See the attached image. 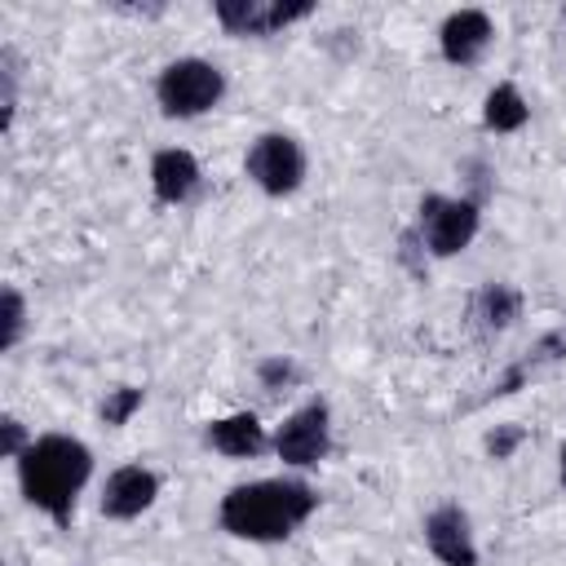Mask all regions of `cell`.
<instances>
[{
  "mask_svg": "<svg viewBox=\"0 0 566 566\" xmlns=\"http://www.w3.org/2000/svg\"><path fill=\"white\" fill-rule=\"evenodd\" d=\"M318 495L305 482L292 478H261V482H243L234 491H226L217 517L230 535L252 539V544H270L292 535L310 513H314Z\"/></svg>",
  "mask_w": 566,
  "mask_h": 566,
  "instance_id": "obj_1",
  "label": "cell"
},
{
  "mask_svg": "<svg viewBox=\"0 0 566 566\" xmlns=\"http://www.w3.org/2000/svg\"><path fill=\"white\" fill-rule=\"evenodd\" d=\"M88 473H93L88 447L80 438H66V433H44V438L27 442V451L18 455L22 495L40 513H49L53 522H66L71 517L75 495L88 482Z\"/></svg>",
  "mask_w": 566,
  "mask_h": 566,
  "instance_id": "obj_2",
  "label": "cell"
},
{
  "mask_svg": "<svg viewBox=\"0 0 566 566\" xmlns=\"http://www.w3.org/2000/svg\"><path fill=\"white\" fill-rule=\"evenodd\" d=\"M155 93H159L164 115L190 119V115H203V111H212V106L221 102L226 80H221V71H217L212 62H203V57H177V62H168V66L159 71Z\"/></svg>",
  "mask_w": 566,
  "mask_h": 566,
  "instance_id": "obj_3",
  "label": "cell"
},
{
  "mask_svg": "<svg viewBox=\"0 0 566 566\" xmlns=\"http://www.w3.org/2000/svg\"><path fill=\"white\" fill-rule=\"evenodd\" d=\"M478 234V203L469 199H447V195H429L420 203V239L433 256H455L469 248V239Z\"/></svg>",
  "mask_w": 566,
  "mask_h": 566,
  "instance_id": "obj_4",
  "label": "cell"
},
{
  "mask_svg": "<svg viewBox=\"0 0 566 566\" xmlns=\"http://www.w3.org/2000/svg\"><path fill=\"white\" fill-rule=\"evenodd\" d=\"M248 177L265 190V195H292L305 177V150L296 137L287 133H265L252 142L248 150Z\"/></svg>",
  "mask_w": 566,
  "mask_h": 566,
  "instance_id": "obj_5",
  "label": "cell"
},
{
  "mask_svg": "<svg viewBox=\"0 0 566 566\" xmlns=\"http://www.w3.org/2000/svg\"><path fill=\"white\" fill-rule=\"evenodd\" d=\"M327 447H332V429H327V407L323 402L296 407L274 433V451H279L283 464H301V469L318 464L327 455Z\"/></svg>",
  "mask_w": 566,
  "mask_h": 566,
  "instance_id": "obj_6",
  "label": "cell"
},
{
  "mask_svg": "<svg viewBox=\"0 0 566 566\" xmlns=\"http://www.w3.org/2000/svg\"><path fill=\"white\" fill-rule=\"evenodd\" d=\"M310 9H314L310 0H221L217 22L234 35H270V31H283L287 22L305 18Z\"/></svg>",
  "mask_w": 566,
  "mask_h": 566,
  "instance_id": "obj_7",
  "label": "cell"
},
{
  "mask_svg": "<svg viewBox=\"0 0 566 566\" xmlns=\"http://www.w3.org/2000/svg\"><path fill=\"white\" fill-rule=\"evenodd\" d=\"M155 495H159V478L142 464H124L102 486V513L115 517V522H128V517L146 513L155 504Z\"/></svg>",
  "mask_w": 566,
  "mask_h": 566,
  "instance_id": "obj_8",
  "label": "cell"
},
{
  "mask_svg": "<svg viewBox=\"0 0 566 566\" xmlns=\"http://www.w3.org/2000/svg\"><path fill=\"white\" fill-rule=\"evenodd\" d=\"M424 539H429V553H433L442 566H478V548H473L464 509H455V504L433 509V513L424 517Z\"/></svg>",
  "mask_w": 566,
  "mask_h": 566,
  "instance_id": "obj_9",
  "label": "cell"
},
{
  "mask_svg": "<svg viewBox=\"0 0 566 566\" xmlns=\"http://www.w3.org/2000/svg\"><path fill=\"white\" fill-rule=\"evenodd\" d=\"M491 18L482 13V9H460V13H451L447 22H442V57L447 62H455V66H469V62H478L482 53H486V44H491Z\"/></svg>",
  "mask_w": 566,
  "mask_h": 566,
  "instance_id": "obj_10",
  "label": "cell"
},
{
  "mask_svg": "<svg viewBox=\"0 0 566 566\" xmlns=\"http://www.w3.org/2000/svg\"><path fill=\"white\" fill-rule=\"evenodd\" d=\"M150 186H155V199L159 203H181L195 186H199V164L190 150H159L155 164H150Z\"/></svg>",
  "mask_w": 566,
  "mask_h": 566,
  "instance_id": "obj_11",
  "label": "cell"
},
{
  "mask_svg": "<svg viewBox=\"0 0 566 566\" xmlns=\"http://www.w3.org/2000/svg\"><path fill=\"white\" fill-rule=\"evenodd\" d=\"M208 442L230 460H248L265 447V429L252 411H234V416H221L208 424Z\"/></svg>",
  "mask_w": 566,
  "mask_h": 566,
  "instance_id": "obj_12",
  "label": "cell"
},
{
  "mask_svg": "<svg viewBox=\"0 0 566 566\" xmlns=\"http://www.w3.org/2000/svg\"><path fill=\"white\" fill-rule=\"evenodd\" d=\"M517 310H522V296L509 287V283H486L478 296H473V318L482 323V327H509L513 318H517Z\"/></svg>",
  "mask_w": 566,
  "mask_h": 566,
  "instance_id": "obj_13",
  "label": "cell"
},
{
  "mask_svg": "<svg viewBox=\"0 0 566 566\" xmlns=\"http://www.w3.org/2000/svg\"><path fill=\"white\" fill-rule=\"evenodd\" d=\"M482 119H486V128H495V133H517V128L526 124V102H522V93H517L513 84H495V88L486 93Z\"/></svg>",
  "mask_w": 566,
  "mask_h": 566,
  "instance_id": "obj_14",
  "label": "cell"
},
{
  "mask_svg": "<svg viewBox=\"0 0 566 566\" xmlns=\"http://www.w3.org/2000/svg\"><path fill=\"white\" fill-rule=\"evenodd\" d=\"M0 318H4L0 349H13L18 336H22V323H27V305H22V296H18L13 287H4V296H0Z\"/></svg>",
  "mask_w": 566,
  "mask_h": 566,
  "instance_id": "obj_15",
  "label": "cell"
},
{
  "mask_svg": "<svg viewBox=\"0 0 566 566\" xmlns=\"http://www.w3.org/2000/svg\"><path fill=\"white\" fill-rule=\"evenodd\" d=\"M137 407H142V389H128V385H124V389H115V394L102 402V420H106V424H124Z\"/></svg>",
  "mask_w": 566,
  "mask_h": 566,
  "instance_id": "obj_16",
  "label": "cell"
},
{
  "mask_svg": "<svg viewBox=\"0 0 566 566\" xmlns=\"http://www.w3.org/2000/svg\"><path fill=\"white\" fill-rule=\"evenodd\" d=\"M517 438H522L517 429H500V433H491V438H486V451H491L495 460H504V455L517 447Z\"/></svg>",
  "mask_w": 566,
  "mask_h": 566,
  "instance_id": "obj_17",
  "label": "cell"
},
{
  "mask_svg": "<svg viewBox=\"0 0 566 566\" xmlns=\"http://www.w3.org/2000/svg\"><path fill=\"white\" fill-rule=\"evenodd\" d=\"M261 380H265V385L292 380V363H283V358H270V363H261Z\"/></svg>",
  "mask_w": 566,
  "mask_h": 566,
  "instance_id": "obj_18",
  "label": "cell"
},
{
  "mask_svg": "<svg viewBox=\"0 0 566 566\" xmlns=\"http://www.w3.org/2000/svg\"><path fill=\"white\" fill-rule=\"evenodd\" d=\"M562 486H566V442H562Z\"/></svg>",
  "mask_w": 566,
  "mask_h": 566,
  "instance_id": "obj_19",
  "label": "cell"
}]
</instances>
